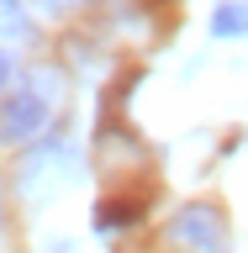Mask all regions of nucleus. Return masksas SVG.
<instances>
[{"mask_svg": "<svg viewBox=\"0 0 248 253\" xmlns=\"http://www.w3.org/2000/svg\"><path fill=\"white\" fill-rule=\"evenodd\" d=\"M32 37V21L21 11V0H0V42H27Z\"/></svg>", "mask_w": 248, "mask_h": 253, "instance_id": "4", "label": "nucleus"}, {"mask_svg": "<svg viewBox=\"0 0 248 253\" xmlns=\"http://www.w3.org/2000/svg\"><path fill=\"white\" fill-rule=\"evenodd\" d=\"M169 243H180V248H196V253H227V232H222V211L217 206H185L180 216L169 221Z\"/></svg>", "mask_w": 248, "mask_h": 253, "instance_id": "1", "label": "nucleus"}, {"mask_svg": "<svg viewBox=\"0 0 248 253\" xmlns=\"http://www.w3.org/2000/svg\"><path fill=\"white\" fill-rule=\"evenodd\" d=\"M48 122V100H37L32 90H16L0 100V142H27L37 137Z\"/></svg>", "mask_w": 248, "mask_h": 253, "instance_id": "2", "label": "nucleus"}, {"mask_svg": "<svg viewBox=\"0 0 248 253\" xmlns=\"http://www.w3.org/2000/svg\"><path fill=\"white\" fill-rule=\"evenodd\" d=\"M211 37H248V5L243 0H227L211 11Z\"/></svg>", "mask_w": 248, "mask_h": 253, "instance_id": "3", "label": "nucleus"}, {"mask_svg": "<svg viewBox=\"0 0 248 253\" xmlns=\"http://www.w3.org/2000/svg\"><path fill=\"white\" fill-rule=\"evenodd\" d=\"M37 11H48V16H69V11H79V5H90V0H32Z\"/></svg>", "mask_w": 248, "mask_h": 253, "instance_id": "7", "label": "nucleus"}, {"mask_svg": "<svg viewBox=\"0 0 248 253\" xmlns=\"http://www.w3.org/2000/svg\"><path fill=\"white\" fill-rule=\"evenodd\" d=\"M27 84H32V95H37V100L58 106V95H63V74H53V69H32Z\"/></svg>", "mask_w": 248, "mask_h": 253, "instance_id": "6", "label": "nucleus"}, {"mask_svg": "<svg viewBox=\"0 0 248 253\" xmlns=\"http://www.w3.org/2000/svg\"><path fill=\"white\" fill-rule=\"evenodd\" d=\"M132 221H138V206L132 201H100V211H95V227L100 232H122Z\"/></svg>", "mask_w": 248, "mask_h": 253, "instance_id": "5", "label": "nucleus"}, {"mask_svg": "<svg viewBox=\"0 0 248 253\" xmlns=\"http://www.w3.org/2000/svg\"><path fill=\"white\" fill-rule=\"evenodd\" d=\"M11 79H16V63L5 58V47H0V90H5V84H11Z\"/></svg>", "mask_w": 248, "mask_h": 253, "instance_id": "8", "label": "nucleus"}]
</instances>
